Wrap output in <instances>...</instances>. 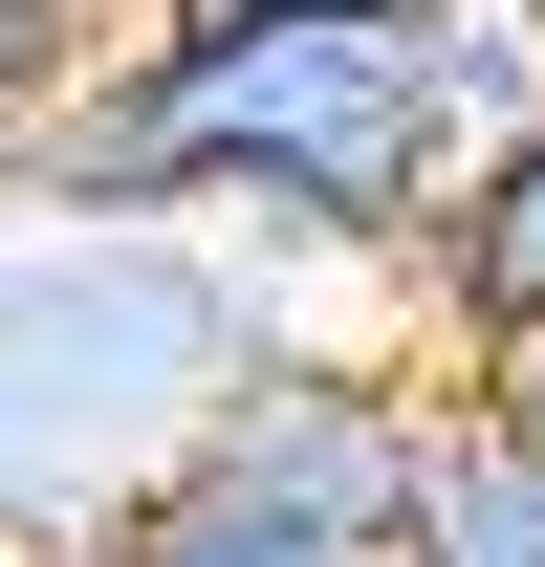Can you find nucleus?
Listing matches in <instances>:
<instances>
[{
  "instance_id": "1",
  "label": "nucleus",
  "mask_w": 545,
  "mask_h": 567,
  "mask_svg": "<svg viewBox=\"0 0 545 567\" xmlns=\"http://www.w3.org/2000/svg\"><path fill=\"white\" fill-rule=\"evenodd\" d=\"M545 66L480 0H284V22H132L110 66L22 132V218H197L240 262H393L414 197L459 175Z\"/></svg>"
},
{
  "instance_id": "2",
  "label": "nucleus",
  "mask_w": 545,
  "mask_h": 567,
  "mask_svg": "<svg viewBox=\"0 0 545 567\" xmlns=\"http://www.w3.org/2000/svg\"><path fill=\"white\" fill-rule=\"evenodd\" d=\"M263 328H284V284L240 240H197V218L0 240V546H88L110 502H153Z\"/></svg>"
},
{
  "instance_id": "3",
  "label": "nucleus",
  "mask_w": 545,
  "mask_h": 567,
  "mask_svg": "<svg viewBox=\"0 0 545 567\" xmlns=\"http://www.w3.org/2000/svg\"><path fill=\"white\" fill-rule=\"evenodd\" d=\"M414 458H436V371L328 350V328H263V350H240V393L197 415V458H175V481L263 502V524H328V546H371V567H393Z\"/></svg>"
},
{
  "instance_id": "4",
  "label": "nucleus",
  "mask_w": 545,
  "mask_h": 567,
  "mask_svg": "<svg viewBox=\"0 0 545 567\" xmlns=\"http://www.w3.org/2000/svg\"><path fill=\"white\" fill-rule=\"evenodd\" d=\"M393 284H414V328L459 350V393L502 350H545V110H502V132L414 197V240H393Z\"/></svg>"
},
{
  "instance_id": "5",
  "label": "nucleus",
  "mask_w": 545,
  "mask_h": 567,
  "mask_svg": "<svg viewBox=\"0 0 545 567\" xmlns=\"http://www.w3.org/2000/svg\"><path fill=\"white\" fill-rule=\"evenodd\" d=\"M393 567H545V458H524L502 415H459V393H436V458H414Z\"/></svg>"
},
{
  "instance_id": "6",
  "label": "nucleus",
  "mask_w": 545,
  "mask_h": 567,
  "mask_svg": "<svg viewBox=\"0 0 545 567\" xmlns=\"http://www.w3.org/2000/svg\"><path fill=\"white\" fill-rule=\"evenodd\" d=\"M88 567H371V546L263 524V502H218V481H153V502H110V524H88Z\"/></svg>"
},
{
  "instance_id": "7",
  "label": "nucleus",
  "mask_w": 545,
  "mask_h": 567,
  "mask_svg": "<svg viewBox=\"0 0 545 567\" xmlns=\"http://www.w3.org/2000/svg\"><path fill=\"white\" fill-rule=\"evenodd\" d=\"M88 66H110V0H0V175H22V132H44Z\"/></svg>"
},
{
  "instance_id": "8",
  "label": "nucleus",
  "mask_w": 545,
  "mask_h": 567,
  "mask_svg": "<svg viewBox=\"0 0 545 567\" xmlns=\"http://www.w3.org/2000/svg\"><path fill=\"white\" fill-rule=\"evenodd\" d=\"M459 415H502V436H524V458H545V350H502V371H480V393H459Z\"/></svg>"
},
{
  "instance_id": "9",
  "label": "nucleus",
  "mask_w": 545,
  "mask_h": 567,
  "mask_svg": "<svg viewBox=\"0 0 545 567\" xmlns=\"http://www.w3.org/2000/svg\"><path fill=\"white\" fill-rule=\"evenodd\" d=\"M153 22H284V0H153Z\"/></svg>"
},
{
  "instance_id": "10",
  "label": "nucleus",
  "mask_w": 545,
  "mask_h": 567,
  "mask_svg": "<svg viewBox=\"0 0 545 567\" xmlns=\"http://www.w3.org/2000/svg\"><path fill=\"white\" fill-rule=\"evenodd\" d=\"M480 22H502V44H524V66H545V0H480Z\"/></svg>"
}]
</instances>
